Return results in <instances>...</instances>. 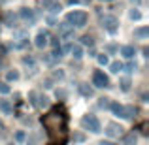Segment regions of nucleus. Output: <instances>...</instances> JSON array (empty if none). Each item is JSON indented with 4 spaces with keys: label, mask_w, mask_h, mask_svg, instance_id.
Here are the masks:
<instances>
[{
    "label": "nucleus",
    "mask_w": 149,
    "mask_h": 145,
    "mask_svg": "<svg viewBox=\"0 0 149 145\" xmlns=\"http://www.w3.org/2000/svg\"><path fill=\"white\" fill-rule=\"evenodd\" d=\"M68 115L62 108H53L47 115L42 117V124L49 134V145H64L68 136Z\"/></svg>",
    "instance_id": "obj_1"
},
{
    "label": "nucleus",
    "mask_w": 149,
    "mask_h": 145,
    "mask_svg": "<svg viewBox=\"0 0 149 145\" xmlns=\"http://www.w3.org/2000/svg\"><path fill=\"white\" fill-rule=\"evenodd\" d=\"M66 23L72 26H85L87 23V13L85 11H72L66 15Z\"/></svg>",
    "instance_id": "obj_2"
},
{
    "label": "nucleus",
    "mask_w": 149,
    "mask_h": 145,
    "mask_svg": "<svg viewBox=\"0 0 149 145\" xmlns=\"http://www.w3.org/2000/svg\"><path fill=\"white\" fill-rule=\"evenodd\" d=\"M81 124H83V128H87V130H91V132H100V123L95 115H85L83 121H81Z\"/></svg>",
    "instance_id": "obj_3"
},
{
    "label": "nucleus",
    "mask_w": 149,
    "mask_h": 145,
    "mask_svg": "<svg viewBox=\"0 0 149 145\" xmlns=\"http://www.w3.org/2000/svg\"><path fill=\"white\" fill-rule=\"evenodd\" d=\"M108 76H106L104 72H100V70H96L95 74H93V85L95 87H108Z\"/></svg>",
    "instance_id": "obj_4"
},
{
    "label": "nucleus",
    "mask_w": 149,
    "mask_h": 145,
    "mask_svg": "<svg viewBox=\"0 0 149 145\" xmlns=\"http://www.w3.org/2000/svg\"><path fill=\"white\" fill-rule=\"evenodd\" d=\"M19 15H21V19H23L25 23H29V25H32V23L36 21V15H34V11L29 10V8H21Z\"/></svg>",
    "instance_id": "obj_5"
},
{
    "label": "nucleus",
    "mask_w": 149,
    "mask_h": 145,
    "mask_svg": "<svg viewBox=\"0 0 149 145\" xmlns=\"http://www.w3.org/2000/svg\"><path fill=\"white\" fill-rule=\"evenodd\" d=\"M106 134H108L109 138H117V136L123 134V128H121L119 124H115V123H109L108 126H106Z\"/></svg>",
    "instance_id": "obj_6"
},
{
    "label": "nucleus",
    "mask_w": 149,
    "mask_h": 145,
    "mask_svg": "<svg viewBox=\"0 0 149 145\" xmlns=\"http://www.w3.org/2000/svg\"><path fill=\"white\" fill-rule=\"evenodd\" d=\"M104 28L108 30V32H115L117 30V19L113 17V15H108V17H104Z\"/></svg>",
    "instance_id": "obj_7"
},
{
    "label": "nucleus",
    "mask_w": 149,
    "mask_h": 145,
    "mask_svg": "<svg viewBox=\"0 0 149 145\" xmlns=\"http://www.w3.org/2000/svg\"><path fill=\"white\" fill-rule=\"evenodd\" d=\"M58 34H61L62 38H72L74 36L72 25H68V23H61V25H58Z\"/></svg>",
    "instance_id": "obj_8"
},
{
    "label": "nucleus",
    "mask_w": 149,
    "mask_h": 145,
    "mask_svg": "<svg viewBox=\"0 0 149 145\" xmlns=\"http://www.w3.org/2000/svg\"><path fill=\"white\" fill-rule=\"evenodd\" d=\"M47 38H49V34L45 32V30H44V32H38V34H36V40H34V45L42 49L45 44H47Z\"/></svg>",
    "instance_id": "obj_9"
},
{
    "label": "nucleus",
    "mask_w": 149,
    "mask_h": 145,
    "mask_svg": "<svg viewBox=\"0 0 149 145\" xmlns=\"http://www.w3.org/2000/svg\"><path fill=\"white\" fill-rule=\"evenodd\" d=\"M134 115H136V108H134V105H127V108H123V117H125V119H132Z\"/></svg>",
    "instance_id": "obj_10"
},
{
    "label": "nucleus",
    "mask_w": 149,
    "mask_h": 145,
    "mask_svg": "<svg viewBox=\"0 0 149 145\" xmlns=\"http://www.w3.org/2000/svg\"><path fill=\"white\" fill-rule=\"evenodd\" d=\"M0 109H2L6 115H10V113H13V108H11V104L8 100H0Z\"/></svg>",
    "instance_id": "obj_11"
},
{
    "label": "nucleus",
    "mask_w": 149,
    "mask_h": 145,
    "mask_svg": "<svg viewBox=\"0 0 149 145\" xmlns=\"http://www.w3.org/2000/svg\"><path fill=\"white\" fill-rule=\"evenodd\" d=\"M121 53H123V57H127V58H132V57H134V53H136V49L132 47V45H125V47L121 49Z\"/></svg>",
    "instance_id": "obj_12"
},
{
    "label": "nucleus",
    "mask_w": 149,
    "mask_h": 145,
    "mask_svg": "<svg viewBox=\"0 0 149 145\" xmlns=\"http://www.w3.org/2000/svg\"><path fill=\"white\" fill-rule=\"evenodd\" d=\"M123 145H136V134H134V132L125 136V138H123Z\"/></svg>",
    "instance_id": "obj_13"
},
{
    "label": "nucleus",
    "mask_w": 149,
    "mask_h": 145,
    "mask_svg": "<svg viewBox=\"0 0 149 145\" xmlns=\"http://www.w3.org/2000/svg\"><path fill=\"white\" fill-rule=\"evenodd\" d=\"M70 51H72V55L76 58H81V57H83V49H81V45H70Z\"/></svg>",
    "instance_id": "obj_14"
},
{
    "label": "nucleus",
    "mask_w": 149,
    "mask_h": 145,
    "mask_svg": "<svg viewBox=\"0 0 149 145\" xmlns=\"http://www.w3.org/2000/svg\"><path fill=\"white\" fill-rule=\"evenodd\" d=\"M109 108H111V111L115 113V115L123 117V105H121V104H117V102H113V104H109Z\"/></svg>",
    "instance_id": "obj_15"
},
{
    "label": "nucleus",
    "mask_w": 149,
    "mask_h": 145,
    "mask_svg": "<svg viewBox=\"0 0 149 145\" xmlns=\"http://www.w3.org/2000/svg\"><path fill=\"white\" fill-rule=\"evenodd\" d=\"M79 92H81L83 96H91V94H93V89L87 87V85H79Z\"/></svg>",
    "instance_id": "obj_16"
},
{
    "label": "nucleus",
    "mask_w": 149,
    "mask_h": 145,
    "mask_svg": "<svg viewBox=\"0 0 149 145\" xmlns=\"http://www.w3.org/2000/svg\"><path fill=\"white\" fill-rule=\"evenodd\" d=\"M109 68H111L113 74H119V70H123V64H121V62H111V64H109Z\"/></svg>",
    "instance_id": "obj_17"
},
{
    "label": "nucleus",
    "mask_w": 149,
    "mask_h": 145,
    "mask_svg": "<svg viewBox=\"0 0 149 145\" xmlns=\"http://www.w3.org/2000/svg\"><path fill=\"white\" fill-rule=\"evenodd\" d=\"M134 34H136V36H140V38H146L147 34H149V28H147V26H143V28H138Z\"/></svg>",
    "instance_id": "obj_18"
},
{
    "label": "nucleus",
    "mask_w": 149,
    "mask_h": 145,
    "mask_svg": "<svg viewBox=\"0 0 149 145\" xmlns=\"http://www.w3.org/2000/svg\"><path fill=\"white\" fill-rule=\"evenodd\" d=\"M121 89H123V91H128V89H130V79L123 77V79H121Z\"/></svg>",
    "instance_id": "obj_19"
},
{
    "label": "nucleus",
    "mask_w": 149,
    "mask_h": 145,
    "mask_svg": "<svg viewBox=\"0 0 149 145\" xmlns=\"http://www.w3.org/2000/svg\"><path fill=\"white\" fill-rule=\"evenodd\" d=\"M36 105L38 108H45V105H47V96H40L38 102H36Z\"/></svg>",
    "instance_id": "obj_20"
},
{
    "label": "nucleus",
    "mask_w": 149,
    "mask_h": 145,
    "mask_svg": "<svg viewBox=\"0 0 149 145\" xmlns=\"http://www.w3.org/2000/svg\"><path fill=\"white\" fill-rule=\"evenodd\" d=\"M6 25H10V26L15 25V15H13V13H8V15H6Z\"/></svg>",
    "instance_id": "obj_21"
},
{
    "label": "nucleus",
    "mask_w": 149,
    "mask_h": 145,
    "mask_svg": "<svg viewBox=\"0 0 149 145\" xmlns=\"http://www.w3.org/2000/svg\"><path fill=\"white\" fill-rule=\"evenodd\" d=\"M0 92H2V94H8V92H10V87H8V83H0Z\"/></svg>",
    "instance_id": "obj_22"
},
{
    "label": "nucleus",
    "mask_w": 149,
    "mask_h": 145,
    "mask_svg": "<svg viewBox=\"0 0 149 145\" xmlns=\"http://www.w3.org/2000/svg\"><path fill=\"white\" fill-rule=\"evenodd\" d=\"M81 42H83L85 45H93V44H95V42H93V38H91V36H83V38H81Z\"/></svg>",
    "instance_id": "obj_23"
},
{
    "label": "nucleus",
    "mask_w": 149,
    "mask_h": 145,
    "mask_svg": "<svg viewBox=\"0 0 149 145\" xmlns=\"http://www.w3.org/2000/svg\"><path fill=\"white\" fill-rule=\"evenodd\" d=\"M109 98H100V102H98V105H100V108H108V105H109Z\"/></svg>",
    "instance_id": "obj_24"
},
{
    "label": "nucleus",
    "mask_w": 149,
    "mask_h": 145,
    "mask_svg": "<svg viewBox=\"0 0 149 145\" xmlns=\"http://www.w3.org/2000/svg\"><path fill=\"white\" fill-rule=\"evenodd\" d=\"M17 77H19L17 72H8V79H10V81H15Z\"/></svg>",
    "instance_id": "obj_25"
},
{
    "label": "nucleus",
    "mask_w": 149,
    "mask_h": 145,
    "mask_svg": "<svg viewBox=\"0 0 149 145\" xmlns=\"http://www.w3.org/2000/svg\"><path fill=\"white\" fill-rule=\"evenodd\" d=\"M140 17H142V13H140L138 10H132L130 11V19H140Z\"/></svg>",
    "instance_id": "obj_26"
},
{
    "label": "nucleus",
    "mask_w": 149,
    "mask_h": 145,
    "mask_svg": "<svg viewBox=\"0 0 149 145\" xmlns=\"http://www.w3.org/2000/svg\"><path fill=\"white\" fill-rule=\"evenodd\" d=\"M15 139H17V142H23V139H25V132H17V134H15Z\"/></svg>",
    "instance_id": "obj_27"
},
{
    "label": "nucleus",
    "mask_w": 149,
    "mask_h": 145,
    "mask_svg": "<svg viewBox=\"0 0 149 145\" xmlns=\"http://www.w3.org/2000/svg\"><path fill=\"white\" fill-rule=\"evenodd\" d=\"M98 62H100V64H108V57H106V55H100V57H98Z\"/></svg>",
    "instance_id": "obj_28"
},
{
    "label": "nucleus",
    "mask_w": 149,
    "mask_h": 145,
    "mask_svg": "<svg viewBox=\"0 0 149 145\" xmlns=\"http://www.w3.org/2000/svg\"><path fill=\"white\" fill-rule=\"evenodd\" d=\"M134 70H136V64H132V62L127 64V72H134Z\"/></svg>",
    "instance_id": "obj_29"
},
{
    "label": "nucleus",
    "mask_w": 149,
    "mask_h": 145,
    "mask_svg": "<svg viewBox=\"0 0 149 145\" xmlns=\"http://www.w3.org/2000/svg\"><path fill=\"white\" fill-rule=\"evenodd\" d=\"M51 45H53V47H57V45H58V38H51Z\"/></svg>",
    "instance_id": "obj_30"
},
{
    "label": "nucleus",
    "mask_w": 149,
    "mask_h": 145,
    "mask_svg": "<svg viewBox=\"0 0 149 145\" xmlns=\"http://www.w3.org/2000/svg\"><path fill=\"white\" fill-rule=\"evenodd\" d=\"M102 145H115V143H111V142H102Z\"/></svg>",
    "instance_id": "obj_31"
},
{
    "label": "nucleus",
    "mask_w": 149,
    "mask_h": 145,
    "mask_svg": "<svg viewBox=\"0 0 149 145\" xmlns=\"http://www.w3.org/2000/svg\"><path fill=\"white\" fill-rule=\"evenodd\" d=\"M104 2H111V0H104Z\"/></svg>",
    "instance_id": "obj_32"
},
{
    "label": "nucleus",
    "mask_w": 149,
    "mask_h": 145,
    "mask_svg": "<svg viewBox=\"0 0 149 145\" xmlns=\"http://www.w3.org/2000/svg\"><path fill=\"white\" fill-rule=\"evenodd\" d=\"M2 2H8V0H2Z\"/></svg>",
    "instance_id": "obj_33"
}]
</instances>
